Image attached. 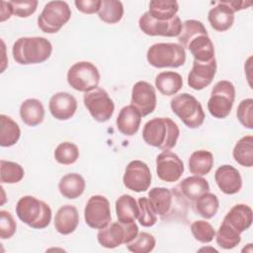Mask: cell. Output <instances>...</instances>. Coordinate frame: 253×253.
Segmentation results:
<instances>
[{"label": "cell", "mask_w": 253, "mask_h": 253, "mask_svg": "<svg viewBox=\"0 0 253 253\" xmlns=\"http://www.w3.org/2000/svg\"><path fill=\"white\" fill-rule=\"evenodd\" d=\"M197 61L207 62L214 58V46L208 35H200L193 39L187 45Z\"/></svg>", "instance_id": "cb8c5ba5"}, {"label": "cell", "mask_w": 253, "mask_h": 253, "mask_svg": "<svg viewBox=\"0 0 253 253\" xmlns=\"http://www.w3.org/2000/svg\"><path fill=\"white\" fill-rule=\"evenodd\" d=\"M98 16L107 24H116L120 22L124 16L123 3L117 0H102Z\"/></svg>", "instance_id": "e575fe53"}, {"label": "cell", "mask_w": 253, "mask_h": 253, "mask_svg": "<svg viewBox=\"0 0 253 253\" xmlns=\"http://www.w3.org/2000/svg\"><path fill=\"white\" fill-rule=\"evenodd\" d=\"M182 86V76L175 71L160 72L155 78V87L164 96H172L177 94Z\"/></svg>", "instance_id": "83f0119b"}, {"label": "cell", "mask_w": 253, "mask_h": 253, "mask_svg": "<svg viewBox=\"0 0 253 253\" xmlns=\"http://www.w3.org/2000/svg\"><path fill=\"white\" fill-rule=\"evenodd\" d=\"M235 100V87L228 80L218 81L208 101L210 114L216 119H225L231 112Z\"/></svg>", "instance_id": "ba28073f"}, {"label": "cell", "mask_w": 253, "mask_h": 253, "mask_svg": "<svg viewBox=\"0 0 253 253\" xmlns=\"http://www.w3.org/2000/svg\"><path fill=\"white\" fill-rule=\"evenodd\" d=\"M102 0H76L74 4L78 11L84 14L98 13Z\"/></svg>", "instance_id": "bcb514c9"}, {"label": "cell", "mask_w": 253, "mask_h": 253, "mask_svg": "<svg viewBox=\"0 0 253 253\" xmlns=\"http://www.w3.org/2000/svg\"><path fill=\"white\" fill-rule=\"evenodd\" d=\"M219 207V201L216 195L207 192L200 196L194 204L196 212L202 217L209 219L215 215Z\"/></svg>", "instance_id": "836d02e7"}, {"label": "cell", "mask_w": 253, "mask_h": 253, "mask_svg": "<svg viewBox=\"0 0 253 253\" xmlns=\"http://www.w3.org/2000/svg\"><path fill=\"white\" fill-rule=\"evenodd\" d=\"M0 145L9 147L16 144L21 136L19 125L6 115L0 116Z\"/></svg>", "instance_id": "1f68e13d"}, {"label": "cell", "mask_w": 253, "mask_h": 253, "mask_svg": "<svg viewBox=\"0 0 253 253\" xmlns=\"http://www.w3.org/2000/svg\"><path fill=\"white\" fill-rule=\"evenodd\" d=\"M178 10L179 4L175 0H152L147 12L156 20L168 21L176 16Z\"/></svg>", "instance_id": "d6a6232c"}, {"label": "cell", "mask_w": 253, "mask_h": 253, "mask_svg": "<svg viewBox=\"0 0 253 253\" xmlns=\"http://www.w3.org/2000/svg\"><path fill=\"white\" fill-rule=\"evenodd\" d=\"M224 3L235 13L237 11L247 9V7L251 6V2H244V1H224Z\"/></svg>", "instance_id": "c3c4849f"}, {"label": "cell", "mask_w": 253, "mask_h": 253, "mask_svg": "<svg viewBox=\"0 0 253 253\" xmlns=\"http://www.w3.org/2000/svg\"><path fill=\"white\" fill-rule=\"evenodd\" d=\"M208 20L213 30L216 32H225L229 30L234 23V12L224 1H221L209 11Z\"/></svg>", "instance_id": "7402d4cb"}, {"label": "cell", "mask_w": 253, "mask_h": 253, "mask_svg": "<svg viewBox=\"0 0 253 253\" xmlns=\"http://www.w3.org/2000/svg\"><path fill=\"white\" fill-rule=\"evenodd\" d=\"M146 59L151 66L156 68H177L185 63L186 51L179 43L157 42L147 49Z\"/></svg>", "instance_id": "277c9868"}, {"label": "cell", "mask_w": 253, "mask_h": 253, "mask_svg": "<svg viewBox=\"0 0 253 253\" xmlns=\"http://www.w3.org/2000/svg\"><path fill=\"white\" fill-rule=\"evenodd\" d=\"M179 134V126L170 118H153L142 129L144 142L161 150L172 149L177 143Z\"/></svg>", "instance_id": "6da1fadb"}, {"label": "cell", "mask_w": 253, "mask_h": 253, "mask_svg": "<svg viewBox=\"0 0 253 253\" xmlns=\"http://www.w3.org/2000/svg\"><path fill=\"white\" fill-rule=\"evenodd\" d=\"M84 218L88 226L94 229L106 227L112 219L110 202L101 195H94L88 200L85 210Z\"/></svg>", "instance_id": "8fae6325"}, {"label": "cell", "mask_w": 253, "mask_h": 253, "mask_svg": "<svg viewBox=\"0 0 253 253\" xmlns=\"http://www.w3.org/2000/svg\"><path fill=\"white\" fill-rule=\"evenodd\" d=\"M12 14H13V9L10 4V1H8V2L1 1V10H0L1 19H0V21L4 22L5 20L9 19Z\"/></svg>", "instance_id": "7dc6e473"}, {"label": "cell", "mask_w": 253, "mask_h": 253, "mask_svg": "<svg viewBox=\"0 0 253 253\" xmlns=\"http://www.w3.org/2000/svg\"><path fill=\"white\" fill-rule=\"evenodd\" d=\"M137 234L138 227L134 221L126 223L118 220L99 229L97 239L101 246L113 249L122 244H127L133 240Z\"/></svg>", "instance_id": "52a82bcc"}, {"label": "cell", "mask_w": 253, "mask_h": 253, "mask_svg": "<svg viewBox=\"0 0 253 253\" xmlns=\"http://www.w3.org/2000/svg\"><path fill=\"white\" fill-rule=\"evenodd\" d=\"M252 220V209L245 204H237L225 214L222 222L228 224L241 234L251 226Z\"/></svg>", "instance_id": "d6986e66"}, {"label": "cell", "mask_w": 253, "mask_h": 253, "mask_svg": "<svg viewBox=\"0 0 253 253\" xmlns=\"http://www.w3.org/2000/svg\"><path fill=\"white\" fill-rule=\"evenodd\" d=\"M156 93L154 87L146 81H138L132 86L131 104L135 107L142 117H145L156 108Z\"/></svg>", "instance_id": "9a60e30c"}, {"label": "cell", "mask_w": 253, "mask_h": 253, "mask_svg": "<svg viewBox=\"0 0 253 253\" xmlns=\"http://www.w3.org/2000/svg\"><path fill=\"white\" fill-rule=\"evenodd\" d=\"M200 35H208V31L204 24L198 20H186L182 23V29L178 36L180 44L186 48L188 43Z\"/></svg>", "instance_id": "d590c367"}, {"label": "cell", "mask_w": 253, "mask_h": 253, "mask_svg": "<svg viewBox=\"0 0 253 253\" xmlns=\"http://www.w3.org/2000/svg\"><path fill=\"white\" fill-rule=\"evenodd\" d=\"M79 213L72 205H64L58 209L54 216V227L60 234L72 233L78 226Z\"/></svg>", "instance_id": "44dd1931"}, {"label": "cell", "mask_w": 253, "mask_h": 253, "mask_svg": "<svg viewBox=\"0 0 253 253\" xmlns=\"http://www.w3.org/2000/svg\"><path fill=\"white\" fill-rule=\"evenodd\" d=\"M67 82L74 90L86 93L98 87L100 72L93 63L78 61L68 69Z\"/></svg>", "instance_id": "9c48e42d"}, {"label": "cell", "mask_w": 253, "mask_h": 253, "mask_svg": "<svg viewBox=\"0 0 253 253\" xmlns=\"http://www.w3.org/2000/svg\"><path fill=\"white\" fill-rule=\"evenodd\" d=\"M17 229V224L12 214L7 211H0V237L1 239L11 238Z\"/></svg>", "instance_id": "f6af8a7d"}, {"label": "cell", "mask_w": 253, "mask_h": 253, "mask_svg": "<svg viewBox=\"0 0 253 253\" xmlns=\"http://www.w3.org/2000/svg\"><path fill=\"white\" fill-rule=\"evenodd\" d=\"M156 244L154 236L148 232H138L136 237L126 244V248L133 253L151 252Z\"/></svg>", "instance_id": "ab89813d"}, {"label": "cell", "mask_w": 253, "mask_h": 253, "mask_svg": "<svg viewBox=\"0 0 253 253\" xmlns=\"http://www.w3.org/2000/svg\"><path fill=\"white\" fill-rule=\"evenodd\" d=\"M214 180L219 190L226 195H234L242 188V178L239 171L231 165H221L214 173Z\"/></svg>", "instance_id": "ac0fdd59"}, {"label": "cell", "mask_w": 253, "mask_h": 253, "mask_svg": "<svg viewBox=\"0 0 253 253\" xmlns=\"http://www.w3.org/2000/svg\"><path fill=\"white\" fill-rule=\"evenodd\" d=\"M179 190L183 197L191 202H195L200 196L210 191L208 181L202 176H190L179 184Z\"/></svg>", "instance_id": "4316f807"}, {"label": "cell", "mask_w": 253, "mask_h": 253, "mask_svg": "<svg viewBox=\"0 0 253 253\" xmlns=\"http://www.w3.org/2000/svg\"><path fill=\"white\" fill-rule=\"evenodd\" d=\"M141 117L139 111L132 105L123 107L116 121L119 131L127 136L135 134L139 128Z\"/></svg>", "instance_id": "ffe728a7"}, {"label": "cell", "mask_w": 253, "mask_h": 253, "mask_svg": "<svg viewBox=\"0 0 253 253\" xmlns=\"http://www.w3.org/2000/svg\"><path fill=\"white\" fill-rule=\"evenodd\" d=\"M170 107L173 113L189 128H197L205 121L203 107L193 95L182 93L174 96L170 101Z\"/></svg>", "instance_id": "5b68a950"}, {"label": "cell", "mask_w": 253, "mask_h": 253, "mask_svg": "<svg viewBox=\"0 0 253 253\" xmlns=\"http://www.w3.org/2000/svg\"><path fill=\"white\" fill-rule=\"evenodd\" d=\"M48 109L54 119L66 121L74 116L77 110V101L67 92H57L51 96Z\"/></svg>", "instance_id": "e0dca14e"}, {"label": "cell", "mask_w": 253, "mask_h": 253, "mask_svg": "<svg viewBox=\"0 0 253 253\" xmlns=\"http://www.w3.org/2000/svg\"><path fill=\"white\" fill-rule=\"evenodd\" d=\"M232 156L243 167L250 168L253 166V136L251 134L242 136L235 143Z\"/></svg>", "instance_id": "4dcf8cb0"}, {"label": "cell", "mask_w": 253, "mask_h": 253, "mask_svg": "<svg viewBox=\"0 0 253 253\" xmlns=\"http://www.w3.org/2000/svg\"><path fill=\"white\" fill-rule=\"evenodd\" d=\"M189 170L197 176H204L211 172L213 166V156L211 152L204 149L194 151L189 158Z\"/></svg>", "instance_id": "f546056e"}, {"label": "cell", "mask_w": 253, "mask_h": 253, "mask_svg": "<svg viewBox=\"0 0 253 253\" xmlns=\"http://www.w3.org/2000/svg\"><path fill=\"white\" fill-rule=\"evenodd\" d=\"M83 102L92 118L99 123L109 121L114 114L115 104L107 91L102 88L97 87L92 91L86 92Z\"/></svg>", "instance_id": "30bf717a"}, {"label": "cell", "mask_w": 253, "mask_h": 253, "mask_svg": "<svg viewBox=\"0 0 253 253\" xmlns=\"http://www.w3.org/2000/svg\"><path fill=\"white\" fill-rule=\"evenodd\" d=\"M191 232L194 238L201 243H210L215 235L212 225L206 220H195L192 222Z\"/></svg>", "instance_id": "60d3db41"}, {"label": "cell", "mask_w": 253, "mask_h": 253, "mask_svg": "<svg viewBox=\"0 0 253 253\" xmlns=\"http://www.w3.org/2000/svg\"><path fill=\"white\" fill-rule=\"evenodd\" d=\"M53 155L59 164L71 165L78 159L79 149L76 144L69 141H64L56 146Z\"/></svg>", "instance_id": "f35d334b"}, {"label": "cell", "mask_w": 253, "mask_h": 253, "mask_svg": "<svg viewBox=\"0 0 253 253\" xmlns=\"http://www.w3.org/2000/svg\"><path fill=\"white\" fill-rule=\"evenodd\" d=\"M71 10L64 1L47 2L38 17V27L45 34L57 33L70 19Z\"/></svg>", "instance_id": "8992f818"}, {"label": "cell", "mask_w": 253, "mask_h": 253, "mask_svg": "<svg viewBox=\"0 0 253 253\" xmlns=\"http://www.w3.org/2000/svg\"><path fill=\"white\" fill-rule=\"evenodd\" d=\"M25 175L23 167L13 161L0 160V181L2 184H15L20 182Z\"/></svg>", "instance_id": "8d00e7d4"}, {"label": "cell", "mask_w": 253, "mask_h": 253, "mask_svg": "<svg viewBox=\"0 0 253 253\" xmlns=\"http://www.w3.org/2000/svg\"><path fill=\"white\" fill-rule=\"evenodd\" d=\"M148 200L155 213L163 217L170 212L173 203V192L164 187H154L148 192Z\"/></svg>", "instance_id": "603a6c76"}, {"label": "cell", "mask_w": 253, "mask_h": 253, "mask_svg": "<svg viewBox=\"0 0 253 253\" xmlns=\"http://www.w3.org/2000/svg\"><path fill=\"white\" fill-rule=\"evenodd\" d=\"M214 236L217 245L222 249H232L241 241L240 233L224 222L220 224Z\"/></svg>", "instance_id": "74e56055"}, {"label": "cell", "mask_w": 253, "mask_h": 253, "mask_svg": "<svg viewBox=\"0 0 253 253\" xmlns=\"http://www.w3.org/2000/svg\"><path fill=\"white\" fill-rule=\"evenodd\" d=\"M85 187L86 183L84 178L77 173L64 175L58 183V190L60 194L69 200L79 198L84 193Z\"/></svg>", "instance_id": "484cf974"}, {"label": "cell", "mask_w": 253, "mask_h": 253, "mask_svg": "<svg viewBox=\"0 0 253 253\" xmlns=\"http://www.w3.org/2000/svg\"><path fill=\"white\" fill-rule=\"evenodd\" d=\"M10 4L14 15L20 18H27L36 12L39 2L37 0H12Z\"/></svg>", "instance_id": "ee69618b"}, {"label": "cell", "mask_w": 253, "mask_h": 253, "mask_svg": "<svg viewBox=\"0 0 253 253\" xmlns=\"http://www.w3.org/2000/svg\"><path fill=\"white\" fill-rule=\"evenodd\" d=\"M156 173L164 182H176L184 173V163L176 153L164 150L156 157Z\"/></svg>", "instance_id": "5bb4252c"}, {"label": "cell", "mask_w": 253, "mask_h": 253, "mask_svg": "<svg viewBox=\"0 0 253 253\" xmlns=\"http://www.w3.org/2000/svg\"><path fill=\"white\" fill-rule=\"evenodd\" d=\"M253 100L251 98L242 100L236 110V117L239 123L246 128H253Z\"/></svg>", "instance_id": "7bdbcfd3"}, {"label": "cell", "mask_w": 253, "mask_h": 253, "mask_svg": "<svg viewBox=\"0 0 253 253\" xmlns=\"http://www.w3.org/2000/svg\"><path fill=\"white\" fill-rule=\"evenodd\" d=\"M151 179V172L147 164L141 160H132L126 167L123 183L128 190L140 193L148 190Z\"/></svg>", "instance_id": "4fadbf2b"}, {"label": "cell", "mask_w": 253, "mask_h": 253, "mask_svg": "<svg viewBox=\"0 0 253 253\" xmlns=\"http://www.w3.org/2000/svg\"><path fill=\"white\" fill-rule=\"evenodd\" d=\"M139 213L137 219L139 223L144 227L153 226L157 222V214L155 213L154 210L152 209L148 198L141 197L137 201Z\"/></svg>", "instance_id": "b9f144b4"}, {"label": "cell", "mask_w": 253, "mask_h": 253, "mask_svg": "<svg viewBox=\"0 0 253 253\" xmlns=\"http://www.w3.org/2000/svg\"><path fill=\"white\" fill-rule=\"evenodd\" d=\"M215 72V58L207 62L197 61L194 59L193 67L188 74V85L194 90H203L212 82Z\"/></svg>", "instance_id": "2e32d148"}, {"label": "cell", "mask_w": 253, "mask_h": 253, "mask_svg": "<svg viewBox=\"0 0 253 253\" xmlns=\"http://www.w3.org/2000/svg\"><path fill=\"white\" fill-rule=\"evenodd\" d=\"M19 219L35 229L45 228L51 220V209L43 201L33 196L22 197L16 205Z\"/></svg>", "instance_id": "3957f363"}, {"label": "cell", "mask_w": 253, "mask_h": 253, "mask_svg": "<svg viewBox=\"0 0 253 253\" xmlns=\"http://www.w3.org/2000/svg\"><path fill=\"white\" fill-rule=\"evenodd\" d=\"M20 117L29 126L40 125L44 118V108L38 99H27L20 106Z\"/></svg>", "instance_id": "d4e9b609"}, {"label": "cell", "mask_w": 253, "mask_h": 253, "mask_svg": "<svg viewBox=\"0 0 253 253\" xmlns=\"http://www.w3.org/2000/svg\"><path fill=\"white\" fill-rule=\"evenodd\" d=\"M116 213L120 222H132L139 213L138 204L130 195H122L116 201Z\"/></svg>", "instance_id": "f1b7e54d"}, {"label": "cell", "mask_w": 253, "mask_h": 253, "mask_svg": "<svg viewBox=\"0 0 253 253\" xmlns=\"http://www.w3.org/2000/svg\"><path fill=\"white\" fill-rule=\"evenodd\" d=\"M138 26L148 36L178 37L182 29V22L179 16H175L168 21H159L152 18L148 12H145L140 16Z\"/></svg>", "instance_id": "7c38bea8"}, {"label": "cell", "mask_w": 253, "mask_h": 253, "mask_svg": "<svg viewBox=\"0 0 253 253\" xmlns=\"http://www.w3.org/2000/svg\"><path fill=\"white\" fill-rule=\"evenodd\" d=\"M51 52V42L42 37L20 38L12 47L14 60L22 65L42 63L49 58Z\"/></svg>", "instance_id": "7a4b0ae2"}]
</instances>
